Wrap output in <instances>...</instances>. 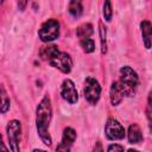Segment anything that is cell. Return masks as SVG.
<instances>
[{
	"label": "cell",
	"mask_w": 152,
	"mask_h": 152,
	"mask_svg": "<svg viewBox=\"0 0 152 152\" xmlns=\"http://www.w3.org/2000/svg\"><path fill=\"white\" fill-rule=\"evenodd\" d=\"M52 120V106L49 95H44L36 109V128L39 139L46 146H51L52 138L50 135V124Z\"/></svg>",
	"instance_id": "cell-1"
},
{
	"label": "cell",
	"mask_w": 152,
	"mask_h": 152,
	"mask_svg": "<svg viewBox=\"0 0 152 152\" xmlns=\"http://www.w3.org/2000/svg\"><path fill=\"white\" fill-rule=\"evenodd\" d=\"M120 80L119 86L122 89L125 96H133L139 86V76L129 65H124L120 68Z\"/></svg>",
	"instance_id": "cell-2"
},
{
	"label": "cell",
	"mask_w": 152,
	"mask_h": 152,
	"mask_svg": "<svg viewBox=\"0 0 152 152\" xmlns=\"http://www.w3.org/2000/svg\"><path fill=\"white\" fill-rule=\"evenodd\" d=\"M61 28L59 23L56 19H48L42 24V26L38 30V37L44 43H50L56 40L59 37Z\"/></svg>",
	"instance_id": "cell-3"
},
{
	"label": "cell",
	"mask_w": 152,
	"mask_h": 152,
	"mask_svg": "<svg viewBox=\"0 0 152 152\" xmlns=\"http://www.w3.org/2000/svg\"><path fill=\"white\" fill-rule=\"evenodd\" d=\"M7 139L11 152H20V138H21V122L19 120H11L6 126Z\"/></svg>",
	"instance_id": "cell-4"
},
{
	"label": "cell",
	"mask_w": 152,
	"mask_h": 152,
	"mask_svg": "<svg viewBox=\"0 0 152 152\" xmlns=\"http://www.w3.org/2000/svg\"><path fill=\"white\" fill-rule=\"evenodd\" d=\"M101 86L99 83V81L95 78V77H91V76H88L86 80H84V88H83V94H84V97L86 100L95 106L99 100H100V96H101Z\"/></svg>",
	"instance_id": "cell-5"
},
{
	"label": "cell",
	"mask_w": 152,
	"mask_h": 152,
	"mask_svg": "<svg viewBox=\"0 0 152 152\" xmlns=\"http://www.w3.org/2000/svg\"><path fill=\"white\" fill-rule=\"evenodd\" d=\"M104 133H106L107 139L115 141V140H122L125 138L126 131H125L124 126L116 119L109 118L104 125Z\"/></svg>",
	"instance_id": "cell-6"
},
{
	"label": "cell",
	"mask_w": 152,
	"mask_h": 152,
	"mask_svg": "<svg viewBox=\"0 0 152 152\" xmlns=\"http://www.w3.org/2000/svg\"><path fill=\"white\" fill-rule=\"evenodd\" d=\"M49 64L51 66L58 69L63 74H69L71 71V69H72V65H74L71 56L69 53H66V52H63V51H61L53 59H51L49 62Z\"/></svg>",
	"instance_id": "cell-7"
},
{
	"label": "cell",
	"mask_w": 152,
	"mask_h": 152,
	"mask_svg": "<svg viewBox=\"0 0 152 152\" xmlns=\"http://www.w3.org/2000/svg\"><path fill=\"white\" fill-rule=\"evenodd\" d=\"M61 96L70 104H75L78 101V93L75 83L70 78H65L61 84Z\"/></svg>",
	"instance_id": "cell-8"
},
{
	"label": "cell",
	"mask_w": 152,
	"mask_h": 152,
	"mask_svg": "<svg viewBox=\"0 0 152 152\" xmlns=\"http://www.w3.org/2000/svg\"><path fill=\"white\" fill-rule=\"evenodd\" d=\"M76 138H77L76 131L72 127H65L63 131L61 142L56 147V152H70Z\"/></svg>",
	"instance_id": "cell-9"
},
{
	"label": "cell",
	"mask_w": 152,
	"mask_h": 152,
	"mask_svg": "<svg viewBox=\"0 0 152 152\" xmlns=\"http://www.w3.org/2000/svg\"><path fill=\"white\" fill-rule=\"evenodd\" d=\"M109 97H110V102H112L113 106H119L121 103V101L124 100L125 95H124L122 89L119 86L118 81H114L112 83L110 89H109Z\"/></svg>",
	"instance_id": "cell-10"
},
{
	"label": "cell",
	"mask_w": 152,
	"mask_h": 152,
	"mask_svg": "<svg viewBox=\"0 0 152 152\" xmlns=\"http://www.w3.org/2000/svg\"><path fill=\"white\" fill-rule=\"evenodd\" d=\"M59 52H61V51L58 50V46H57V45H55V44H46V45H44V46L40 48V50H39V56H40L42 59L50 62V61L53 59Z\"/></svg>",
	"instance_id": "cell-11"
},
{
	"label": "cell",
	"mask_w": 152,
	"mask_h": 152,
	"mask_svg": "<svg viewBox=\"0 0 152 152\" xmlns=\"http://www.w3.org/2000/svg\"><path fill=\"white\" fill-rule=\"evenodd\" d=\"M140 31L142 36L144 45L147 50L151 49V37H152V25L148 20H142L140 23Z\"/></svg>",
	"instance_id": "cell-12"
},
{
	"label": "cell",
	"mask_w": 152,
	"mask_h": 152,
	"mask_svg": "<svg viewBox=\"0 0 152 152\" xmlns=\"http://www.w3.org/2000/svg\"><path fill=\"white\" fill-rule=\"evenodd\" d=\"M127 139L129 144H139L142 140V133L137 124H131L127 131Z\"/></svg>",
	"instance_id": "cell-13"
},
{
	"label": "cell",
	"mask_w": 152,
	"mask_h": 152,
	"mask_svg": "<svg viewBox=\"0 0 152 152\" xmlns=\"http://www.w3.org/2000/svg\"><path fill=\"white\" fill-rule=\"evenodd\" d=\"M11 108V100L10 96L5 89V87L1 84L0 86V113L6 114Z\"/></svg>",
	"instance_id": "cell-14"
},
{
	"label": "cell",
	"mask_w": 152,
	"mask_h": 152,
	"mask_svg": "<svg viewBox=\"0 0 152 152\" xmlns=\"http://www.w3.org/2000/svg\"><path fill=\"white\" fill-rule=\"evenodd\" d=\"M93 32H94V27L90 23H84L76 28V36L80 38V40L89 38L93 34Z\"/></svg>",
	"instance_id": "cell-15"
},
{
	"label": "cell",
	"mask_w": 152,
	"mask_h": 152,
	"mask_svg": "<svg viewBox=\"0 0 152 152\" xmlns=\"http://www.w3.org/2000/svg\"><path fill=\"white\" fill-rule=\"evenodd\" d=\"M68 11L70 13V15L75 19L80 18L83 13V6H82V2L78 1V0H72L69 2L68 5Z\"/></svg>",
	"instance_id": "cell-16"
},
{
	"label": "cell",
	"mask_w": 152,
	"mask_h": 152,
	"mask_svg": "<svg viewBox=\"0 0 152 152\" xmlns=\"http://www.w3.org/2000/svg\"><path fill=\"white\" fill-rule=\"evenodd\" d=\"M99 34L101 42V53H107V27L102 21H99Z\"/></svg>",
	"instance_id": "cell-17"
},
{
	"label": "cell",
	"mask_w": 152,
	"mask_h": 152,
	"mask_svg": "<svg viewBox=\"0 0 152 152\" xmlns=\"http://www.w3.org/2000/svg\"><path fill=\"white\" fill-rule=\"evenodd\" d=\"M80 45L82 48V50L86 53H91L95 51V42L91 38H86V39H81L80 40Z\"/></svg>",
	"instance_id": "cell-18"
},
{
	"label": "cell",
	"mask_w": 152,
	"mask_h": 152,
	"mask_svg": "<svg viewBox=\"0 0 152 152\" xmlns=\"http://www.w3.org/2000/svg\"><path fill=\"white\" fill-rule=\"evenodd\" d=\"M103 17H104V20L106 21H110L112 20V17H113V8H112V2L109 0H106L104 4H103Z\"/></svg>",
	"instance_id": "cell-19"
},
{
	"label": "cell",
	"mask_w": 152,
	"mask_h": 152,
	"mask_svg": "<svg viewBox=\"0 0 152 152\" xmlns=\"http://www.w3.org/2000/svg\"><path fill=\"white\" fill-rule=\"evenodd\" d=\"M107 152H125L124 146L120 144H110L107 147Z\"/></svg>",
	"instance_id": "cell-20"
},
{
	"label": "cell",
	"mask_w": 152,
	"mask_h": 152,
	"mask_svg": "<svg viewBox=\"0 0 152 152\" xmlns=\"http://www.w3.org/2000/svg\"><path fill=\"white\" fill-rule=\"evenodd\" d=\"M0 152H10V150L7 148V146L5 145L4 140H2V135L0 134Z\"/></svg>",
	"instance_id": "cell-21"
},
{
	"label": "cell",
	"mask_w": 152,
	"mask_h": 152,
	"mask_svg": "<svg viewBox=\"0 0 152 152\" xmlns=\"http://www.w3.org/2000/svg\"><path fill=\"white\" fill-rule=\"evenodd\" d=\"M94 152H103L102 144H101L100 141H96V142H95V146H94Z\"/></svg>",
	"instance_id": "cell-22"
},
{
	"label": "cell",
	"mask_w": 152,
	"mask_h": 152,
	"mask_svg": "<svg viewBox=\"0 0 152 152\" xmlns=\"http://www.w3.org/2000/svg\"><path fill=\"white\" fill-rule=\"evenodd\" d=\"M26 5H27V1H19L18 2V7H19L20 11H24L25 7H26Z\"/></svg>",
	"instance_id": "cell-23"
},
{
	"label": "cell",
	"mask_w": 152,
	"mask_h": 152,
	"mask_svg": "<svg viewBox=\"0 0 152 152\" xmlns=\"http://www.w3.org/2000/svg\"><path fill=\"white\" fill-rule=\"evenodd\" d=\"M32 152H46L45 150H40V148H34V150H32Z\"/></svg>",
	"instance_id": "cell-24"
},
{
	"label": "cell",
	"mask_w": 152,
	"mask_h": 152,
	"mask_svg": "<svg viewBox=\"0 0 152 152\" xmlns=\"http://www.w3.org/2000/svg\"><path fill=\"white\" fill-rule=\"evenodd\" d=\"M127 152H140V151H138L135 148H129V150H127Z\"/></svg>",
	"instance_id": "cell-25"
}]
</instances>
